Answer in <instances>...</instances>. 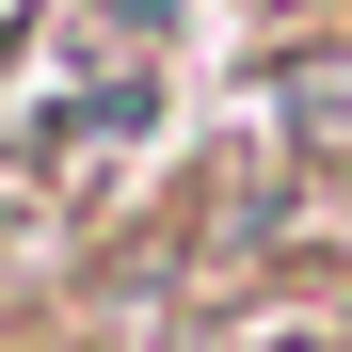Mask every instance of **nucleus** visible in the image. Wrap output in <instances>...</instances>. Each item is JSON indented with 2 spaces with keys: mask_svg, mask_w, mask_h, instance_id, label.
I'll return each mask as SVG.
<instances>
[{
  "mask_svg": "<svg viewBox=\"0 0 352 352\" xmlns=\"http://www.w3.org/2000/svg\"><path fill=\"white\" fill-rule=\"evenodd\" d=\"M288 112H305L320 144H352V65H305V80H288Z\"/></svg>",
  "mask_w": 352,
  "mask_h": 352,
  "instance_id": "1",
  "label": "nucleus"
},
{
  "mask_svg": "<svg viewBox=\"0 0 352 352\" xmlns=\"http://www.w3.org/2000/svg\"><path fill=\"white\" fill-rule=\"evenodd\" d=\"M96 16H112V32H176V0H96Z\"/></svg>",
  "mask_w": 352,
  "mask_h": 352,
  "instance_id": "2",
  "label": "nucleus"
}]
</instances>
